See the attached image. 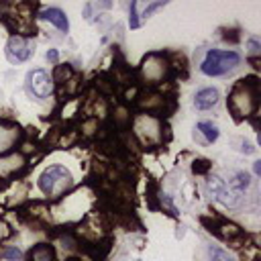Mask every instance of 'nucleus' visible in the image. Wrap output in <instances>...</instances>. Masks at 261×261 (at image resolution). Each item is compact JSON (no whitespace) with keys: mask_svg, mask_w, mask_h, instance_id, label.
Returning <instances> with one entry per match:
<instances>
[{"mask_svg":"<svg viewBox=\"0 0 261 261\" xmlns=\"http://www.w3.org/2000/svg\"><path fill=\"white\" fill-rule=\"evenodd\" d=\"M41 16L45 18V20H49L51 24H55L59 31H63V33H67V29H69V22H67V16L59 10V8H45L43 12H41Z\"/></svg>","mask_w":261,"mask_h":261,"instance_id":"nucleus-10","label":"nucleus"},{"mask_svg":"<svg viewBox=\"0 0 261 261\" xmlns=\"http://www.w3.org/2000/svg\"><path fill=\"white\" fill-rule=\"evenodd\" d=\"M71 184H73L71 173H69L65 167H61V165H51V167L45 169V171L41 173V177H39V188H41L47 196H53V198L61 196Z\"/></svg>","mask_w":261,"mask_h":261,"instance_id":"nucleus-3","label":"nucleus"},{"mask_svg":"<svg viewBox=\"0 0 261 261\" xmlns=\"http://www.w3.org/2000/svg\"><path fill=\"white\" fill-rule=\"evenodd\" d=\"M241 61V55L237 51H220V49H210L200 65V69L206 75H222L237 67Z\"/></svg>","mask_w":261,"mask_h":261,"instance_id":"nucleus-1","label":"nucleus"},{"mask_svg":"<svg viewBox=\"0 0 261 261\" xmlns=\"http://www.w3.org/2000/svg\"><path fill=\"white\" fill-rule=\"evenodd\" d=\"M133 130H135V137L139 139V143L145 145V147L159 145L161 139H163L161 120L153 114H139L133 122Z\"/></svg>","mask_w":261,"mask_h":261,"instance_id":"nucleus-4","label":"nucleus"},{"mask_svg":"<svg viewBox=\"0 0 261 261\" xmlns=\"http://www.w3.org/2000/svg\"><path fill=\"white\" fill-rule=\"evenodd\" d=\"M198 130L206 137V141H208V143H212V141H216V139H218V126H216L214 122L204 120V122H200V124H198Z\"/></svg>","mask_w":261,"mask_h":261,"instance_id":"nucleus-13","label":"nucleus"},{"mask_svg":"<svg viewBox=\"0 0 261 261\" xmlns=\"http://www.w3.org/2000/svg\"><path fill=\"white\" fill-rule=\"evenodd\" d=\"M249 186H251V177H249V173H245V171L232 173V177H230V181H228V188H230L232 192H237V194H243Z\"/></svg>","mask_w":261,"mask_h":261,"instance_id":"nucleus-11","label":"nucleus"},{"mask_svg":"<svg viewBox=\"0 0 261 261\" xmlns=\"http://www.w3.org/2000/svg\"><path fill=\"white\" fill-rule=\"evenodd\" d=\"M208 169H210V163L204 161V159H198V161H194V165H192V171H194V173H206Z\"/></svg>","mask_w":261,"mask_h":261,"instance_id":"nucleus-15","label":"nucleus"},{"mask_svg":"<svg viewBox=\"0 0 261 261\" xmlns=\"http://www.w3.org/2000/svg\"><path fill=\"white\" fill-rule=\"evenodd\" d=\"M4 257H6V259H18V257H20V251L14 249V247H12V249H6V251H4Z\"/></svg>","mask_w":261,"mask_h":261,"instance_id":"nucleus-20","label":"nucleus"},{"mask_svg":"<svg viewBox=\"0 0 261 261\" xmlns=\"http://www.w3.org/2000/svg\"><path fill=\"white\" fill-rule=\"evenodd\" d=\"M228 106H230V110L234 112L237 118L249 116V114L255 110V106H257V94H255L251 82L241 80V82L232 88L230 98H228Z\"/></svg>","mask_w":261,"mask_h":261,"instance_id":"nucleus-2","label":"nucleus"},{"mask_svg":"<svg viewBox=\"0 0 261 261\" xmlns=\"http://www.w3.org/2000/svg\"><path fill=\"white\" fill-rule=\"evenodd\" d=\"M71 73H73V71H71V67H69V65H57L53 80H55V82H59V84H65V82H69Z\"/></svg>","mask_w":261,"mask_h":261,"instance_id":"nucleus-14","label":"nucleus"},{"mask_svg":"<svg viewBox=\"0 0 261 261\" xmlns=\"http://www.w3.org/2000/svg\"><path fill=\"white\" fill-rule=\"evenodd\" d=\"M31 53H33V45L22 35H14V37L8 39V43H6V57L10 61H24V59H29Z\"/></svg>","mask_w":261,"mask_h":261,"instance_id":"nucleus-5","label":"nucleus"},{"mask_svg":"<svg viewBox=\"0 0 261 261\" xmlns=\"http://www.w3.org/2000/svg\"><path fill=\"white\" fill-rule=\"evenodd\" d=\"M216 102H218V90H214V88H204V90H200V92L196 94V98H194V104H196L198 110H208V108H212Z\"/></svg>","mask_w":261,"mask_h":261,"instance_id":"nucleus-9","label":"nucleus"},{"mask_svg":"<svg viewBox=\"0 0 261 261\" xmlns=\"http://www.w3.org/2000/svg\"><path fill=\"white\" fill-rule=\"evenodd\" d=\"M208 188H210V192L216 196V200H220L224 206H237L239 204V194L237 192H232L218 175H210L208 177Z\"/></svg>","mask_w":261,"mask_h":261,"instance_id":"nucleus-7","label":"nucleus"},{"mask_svg":"<svg viewBox=\"0 0 261 261\" xmlns=\"http://www.w3.org/2000/svg\"><path fill=\"white\" fill-rule=\"evenodd\" d=\"M241 151H243V153H253V151H255V147H251V143L243 141V143H241Z\"/></svg>","mask_w":261,"mask_h":261,"instance_id":"nucleus-21","label":"nucleus"},{"mask_svg":"<svg viewBox=\"0 0 261 261\" xmlns=\"http://www.w3.org/2000/svg\"><path fill=\"white\" fill-rule=\"evenodd\" d=\"M29 88L37 98H47L53 92V80L43 71V69H33L29 75Z\"/></svg>","mask_w":261,"mask_h":261,"instance_id":"nucleus-6","label":"nucleus"},{"mask_svg":"<svg viewBox=\"0 0 261 261\" xmlns=\"http://www.w3.org/2000/svg\"><path fill=\"white\" fill-rule=\"evenodd\" d=\"M249 53L251 55H257L259 53V41L257 39H249Z\"/></svg>","mask_w":261,"mask_h":261,"instance_id":"nucleus-19","label":"nucleus"},{"mask_svg":"<svg viewBox=\"0 0 261 261\" xmlns=\"http://www.w3.org/2000/svg\"><path fill=\"white\" fill-rule=\"evenodd\" d=\"M128 14H130V29H137L139 27V16H137V2H130V10H128Z\"/></svg>","mask_w":261,"mask_h":261,"instance_id":"nucleus-18","label":"nucleus"},{"mask_svg":"<svg viewBox=\"0 0 261 261\" xmlns=\"http://www.w3.org/2000/svg\"><path fill=\"white\" fill-rule=\"evenodd\" d=\"M210 253H212V261H234L228 253H224L220 249H210Z\"/></svg>","mask_w":261,"mask_h":261,"instance_id":"nucleus-16","label":"nucleus"},{"mask_svg":"<svg viewBox=\"0 0 261 261\" xmlns=\"http://www.w3.org/2000/svg\"><path fill=\"white\" fill-rule=\"evenodd\" d=\"M53 259V249L49 245H39L31 251V261H51Z\"/></svg>","mask_w":261,"mask_h":261,"instance_id":"nucleus-12","label":"nucleus"},{"mask_svg":"<svg viewBox=\"0 0 261 261\" xmlns=\"http://www.w3.org/2000/svg\"><path fill=\"white\" fill-rule=\"evenodd\" d=\"M57 57H59V55H57V51H55V49H49V51H47V59H49V61H53V63H55V61H57Z\"/></svg>","mask_w":261,"mask_h":261,"instance_id":"nucleus-22","label":"nucleus"},{"mask_svg":"<svg viewBox=\"0 0 261 261\" xmlns=\"http://www.w3.org/2000/svg\"><path fill=\"white\" fill-rule=\"evenodd\" d=\"M165 61L159 57V55H149L145 61H143V67H141V71H143V77L147 80V82H151V84H155V82H159L161 77H163V73H165Z\"/></svg>","mask_w":261,"mask_h":261,"instance_id":"nucleus-8","label":"nucleus"},{"mask_svg":"<svg viewBox=\"0 0 261 261\" xmlns=\"http://www.w3.org/2000/svg\"><path fill=\"white\" fill-rule=\"evenodd\" d=\"M163 6H165V2H151V4H149L145 10H143V18H149V16H151L155 10H159V8H163Z\"/></svg>","mask_w":261,"mask_h":261,"instance_id":"nucleus-17","label":"nucleus"},{"mask_svg":"<svg viewBox=\"0 0 261 261\" xmlns=\"http://www.w3.org/2000/svg\"><path fill=\"white\" fill-rule=\"evenodd\" d=\"M255 173H261V161L255 163Z\"/></svg>","mask_w":261,"mask_h":261,"instance_id":"nucleus-23","label":"nucleus"}]
</instances>
